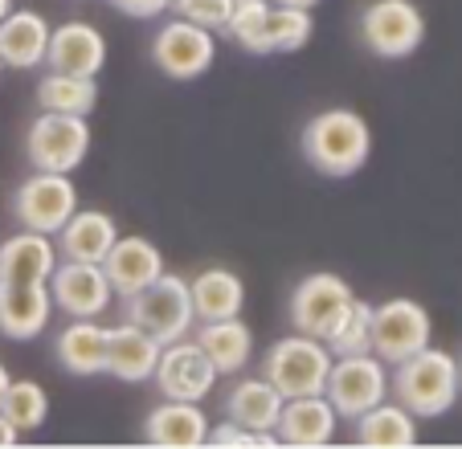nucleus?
Wrapping results in <instances>:
<instances>
[{"mask_svg": "<svg viewBox=\"0 0 462 449\" xmlns=\"http://www.w3.org/2000/svg\"><path fill=\"white\" fill-rule=\"evenodd\" d=\"M50 294H53V307L66 311L70 319H98V315H106V307L115 298L103 261H74V258L53 266Z\"/></svg>", "mask_w": 462, "mask_h": 449, "instance_id": "obj_13", "label": "nucleus"}, {"mask_svg": "<svg viewBox=\"0 0 462 449\" xmlns=\"http://www.w3.org/2000/svg\"><path fill=\"white\" fill-rule=\"evenodd\" d=\"M328 371H332V347L315 335H282L279 344L266 352V368L262 376L287 397H315L328 384Z\"/></svg>", "mask_w": 462, "mask_h": 449, "instance_id": "obj_4", "label": "nucleus"}, {"mask_svg": "<svg viewBox=\"0 0 462 449\" xmlns=\"http://www.w3.org/2000/svg\"><path fill=\"white\" fill-rule=\"evenodd\" d=\"M13 9H17V5H13V0H0V21L9 17V13H13Z\"/></svg>", "mask_w": 462, "mask_h": 449, "instance_id": "obj_37", "label": "nucleus"}, {"mask_svg": "<svg viewBox=\"0 0 462 449\" xmlns=\"http://www.w3.org/2000/svg\"><path fill=\"white\" fill-rule=\"evenodd\" d=\"M360 37L376 58L402 61L426 41V17L413 0H373L360 17Z\"/></svg>", "mask_w": 462, "mask_h": 449, "instance_id": "obj_7", "label": "nucleus"}, {"mask_svg": "<svg viewBox=\"0 0 462 449\" xmlns=\"http://www.w3.org/2000/svg\"><path fill=\"white\" fill-rule=\"evenodd\" d=\"M213 58H217V37L213 29H201L192 21L176 17L168 25H160V33L152 37V61L160 74H168L172 82H192L209 74Z\"/></svg>", "mask_w": 462, "mask_h": 449, "instance_id": "obj_8", "label": "nucleus"}, {"mask_svg": "<svg viewBox=\"0 0 462 449\" xmlns=\"http://www.w3.org/2000/svg\"><path fill=\"white\" fill-rule=\"evenodd\" d=\"M45 66L61 69V74H87L98 78V69L106 66V41L95 25L87 21H70L61 29H50V50H45Z\"/></svg>", "mask_w": 462, "mask_h": 449, "instance_id": "obj_18", "label": "nucleus"}, {"mask_svg": "<svg viewBox=\"0 0 462 449\" xmlns=\"http://www.w3.org/2000/svg\"><path fill=\"white\" fill-rule=\"evenodd\" d=\"M323 397L332 400L340 421H356L373 405L389 400V363L373 352L336 355L332 371H328V384H323Z\"/></svg>", "mask_w": 462, "mask_h": 449, "instance_id": "obj_5", "label": "nucleus"}, {"mask_svg": "<svg viewBox=\"0 0 462 449\" xmlns=\"http://www.w3.org/2000/svg\"><path fill=\"white\" fill-rule=\"evenodd\" d=\"M61 245L58 253L61 258H74V261H103L106 250L115 245L119 237V224H115L111 213H98V208H79L70 221L58 229Z\"/></svg>", "mask_w": 462, "mask_h": 449, "instance_id": "obj_23", "label": "nucleus"}, {"mask_svg": "<svg viewBox=\"0 0 462 449\" xmlns=\"http://www.w3.org/2000/svg\"><path fill=\"white\" fill-rule=\"evenodd\" d=\"M389 376V392L397 397V405H405L413 417H442L458 405L462 389H458V360L442 347H421L410 360L393 363Z\"/></svg>", "mask_w": 462, "mask_h": 449, "instance_id": "obj_2", "label": "nucleus"}, {"mask_svg": "<svg viewBox=\"0 0 462 449\" xmlns=\"http://www.w3.org/2000/svg\"><path fill=\"white\" fill-rule=\"evenodd\" d=\"M13 213L25 229L37 234H58L61 224L79 213V188L66 172H33L17 192H13Z\"/></svg>", "mask_w": 462, "mask_h": 449, "instance_id": "obj_11", "label": "nucleus"}, {"mask_svg": "<svg viewBox=\"0 0 462 449\" xmlns=\"http://www.w3.org/2000/svg\"><path fill=\"white\" fill-rule=\"evenodd\" d=\"M234 5H250V0H229V9H234Z\"/></svg>", "mask_w": 462, "mask_h": 449, "instance_id": "obj_38", "label": "nucleus"}, {"mask_svg": "<svg viewBox=\"0 0 462 449\" xmlns=\"http://www.w3.org/2000/svg\"><path fill=\"white\" fill-rule=\"evenodd\" d=\"M25 151H29V164H33L37 172H66L70 176L90 151L87 115L42 111L33 119V127H29Z\"/></svg>", "mask_w": 462, "mask_h": 449, "instance_id": "obj_6", "label": "nucleus"}, {"mask_svg": "<svg viewBox=\"0 0 462 449\" xmlns=\"http://www.w3.org/2000/svg\"><path fill=\"white\" fill-rule=\"evenodd\" d=\"M103 270H106V282H111V290L119 294V298H127V294L143 290L148 282H156L160 274H164V253H160L156 242H148V237H115V245L106 250L103 258Z\"/></svg>", "mask_w": 462, "mask_h": 449, "instance_id": "obj_15", "label": "nucleus"}, {"mask_svg": "<svg viewBox=\"0 0 462 449\" xmlns=\"http://www.w3.org/2000/svg\"><path fill=\"white\" fill-rule=\"evenodd\" d=\"M303 160L323 176H356L360 168L368 164L373 156V131L368 123L360 119L356 111L348 106H336V111L315 115L311 123L303 127Z\"/></svg>", "mask_w": 462, "mask_h": 449, "instance_id": "obj_1", "label": "nucleus"}, {"mask_svg": "<svg viewBox=\"0 0 462 449\" xmlns=\"http://www.w3.org/2000/svg\"><path fill=\"white\" fill-rule=\"evenodd\" d=\"M282 413V392L266 376L262 380H237L234 392L226 397V417L254 433H274Z\"/></svg>", "mask_w": 462, "mask_h": 449, "instance_id": "obj_27", "label": "nucleus"}, {"mask_svg": "<svg viewBox=\"0 0 462 449\" xmlns=\"http://www.w3.org/2000/svg\"><path fill=\"white\" fill-rule=\"evenodd\" d=\"M352 298L356 294L340 274H307L291 294V323H295V331L328 344L340 319L348 315Z\"/></svg>", "mask_w": 462, "mask_h": 449, "instance_id": "obj_10", "label": "nucleus"}, {"mask_svg": "<svg viewBox=\"0 0 462 449\" xmlns=\"http://www.w3.org/2000/svg\"><path fill=\"white\" fill-rule=\"evenodd\" d=\"M17 441H21V429H17V425H13L5 413H0V449H13Z\"/></svg>", "mask_w": 462, "mask_h": 449, "instance_id": "obj_34", "label": "nucleus"}, {"mask_svg": "<svg viewBox=\"0 0 462 449\" xmlns=\"http://www.w3.org/2000/svg\"><path fill=\"white\" fill-rule=\"evenodd\" d=\"M53 352L70 376H98L106 371V327L98 319H70L58 331Z\"/></svg>", "mask_w": 462, "mask_h": 449, "instance_id": "obj_22", "label": "nucleus"}, {"mask_svg": "<svg viewBox=\"0 0 462 449\" xmlns=\"http://www.w3.org/2000/svg\"><path fill=\"white\" fill-rule=\"evenodd\" d=\"M160 339L148 335L143 327L123 319L119 327H106V371L115 380L123 384H140V380H152L156 371V360H160Z\"/></svg>", "mask_w": 462, "mask_h": 449, "instance_id": "obj_19", "label": "nucleus"}, {"mask_svg": "<svg viewBox=\"0 0 462 449\" xmlns=\"http://www.w3.org/2000/svg\"><path fill=\"white\" fill-rule=\"evenodd\" d=\"M340 429V413L332 408V400L315 392V397H287L279 413V433L282 445H299V449H319L336 437Z\"/></svg>", "mask_w": 462, "mask_h": 449, "instance_id": "obj_14", "label": "nucleus"}, {"mask_svg": "<svg viewBox=\"0 0 462 449\" xmlns=\"http://www.w3.org/2000/svg\"><path fill=\"white\" fill-rule=\"evenodd\" d=\"M58 266V245L50 234L21 229L0 242V282H50Z\"/></svg>", "mask_w": 462, "mask_h": 449, "instance_id": "obj_20", "label": "nucleus"}, {"mask_svg": "<svg viewBox=\"0 0 462 449\" xmlns=\"http://www.w3.org/2000/svg\"><path fill=\"white\" fill-rule=\"evenodd\" d=\"M123 315H127V323H135V327H143L148 335H156L160 344L184 339L192 331V323H197L189 278L168 274L164 270L156 282H148L143 290L123 298Z\"/></svg>", "mask_w": 462, "mask_h": 449, "instance_id": "obj_3", "label": "nucleus"}, {"mask_svg": "<svg viewBox=\"0 0 462 449\" xmlns=\"http://www.w3.org/2000/svg\"><path fill=\"white\" fill-rule=\"evenodd\" d=\"M197 344H201V352L217 368V376H234L254 355V331L237 315H229V319H205Z\"/></svg>", "mask_w": 462, "mask_h": 449, "instance_id": "obj_24", "label": "nucleus"}, {"mask_svg": "<svg viewBox=\"0 0 462 449\" xmlns=\"http://www.w3.org/2000/svg\"><path fill=\"white\" fill-rule=\"evenodd\" d=\"M9 384H13V376H9V368L0 363V400H5V392H9Z\"/></svg>", "mask_w": 462, "mask_h": 449, "instance_id": "obj_36", "label": "nucleus"}, {"mask_svg": "<svg viewBox=\"0 0 462 449\" xmlns=\"http://www.w3.org/2000/svg\"><path fill=\"white\" fill-rule=\"evenodd\" d=\"M0 413L9 417L21 433H37L45 425V417H50V397H45V389L37 380H13L5 400H0Z\"/></svg>", "mask_w": 462, "mask_h": 449, "instance_id": "obj_30", "label": "nucleus"}, {"mask_svg": "<svg viewBox=\"0 0 462 449\" xmlns=\"http://www.w3.org/2000/svg\"><path fill=\"white\" fill-rule=\"evenodd\" d=\"M430 335L434 323L418 298H384L381 307H373V355H381L389 368L421 352Z\"/></svg>", "mask_w": 462, "mask_h": 449, "instance_id": "obj_9", "label": "nucleus"}, {"mask_svg": "<svg viewBox=\"0 0 462 449\" xmlns=\"http://www.w3.org/2000/svg\"><path fill=\"white\" fill-rule=\"evenodd\" d=\"M271 5H291V9H315L319 0H271Z\"/></svg>", "mask_w": 462, "mask_h": 449, "instance_id": "obj_35", "label": "nucleus"}, {"mask_svg": "<svg viewBox=\"0 0 462 449\" xmlns=\"http://www.w3.org/2000/svg\"><path fill=\"white\" fill-rule=\"evenodd\" d=\"M315 21L311 9H291V5H271L266 21L258 25L254 41L245 45V53H295L311 41Z\"/></svg>", "mask_w": 462, "mask_h": 449, "instance_id": "obj_28", "label": "nucleus"}, {"mask_svg": "<svg viewBox=\"0 0 462 449\" xmlns=\"http://www.w3.org/2000/svg\"><path fill=\"white\" fill-rule=\"evenodd\" d=\"M168 9L176 17L192 21V25L213 29V33H226V25H229V0H172Z\"/></svg>", "mask_w": 462, "mask_h": 449, "instance_id": "obj_32", "label": "nucleus"}, {"mask_svg": "<svg viewBox=\"0 0 462 449\" xmlns=\"http://www.w3.org/2000/svg\"><path fill=\"white\" fill-rule=\"evenodd\" d=\"M328 347H332V355L373 352V303H365V298H352L348 315H344L340 327L332 331Z\"/></svg>", "mask_w": 462, "mask_h": 449, "instance_id": "obj_31", "label": "nucleus"}, {"mask_svg": "<svg viewBox=\"0 0 462 449\" xmlns=\"http://www.w3.org/2000/svg\"><path fill=\"white\" fill-rule=\"evenodd\" d=\"M111 9H119L123 17H135V21H152L160 17V13H168V5L172 0H106Z\"/></svg>", "mask_w": 462, "mask_h": 449, "instance_id": "obj_33", "label": "nucleus"}, {"mask_svg": "<svg viewBox=\"0 0 462 449\" xmlns=\"http://www.w3.org/2000/svg\"><path fill=\"white\" fill-rule=\"evenodd\" d=\"M209 417L201 413V400H168L156 405L143 421V441L156 449H197L205 445Z\"/></svg>", "mask_w": 462, "mask_h": 449, "instance_id": "obj_17", "label": "nucleus"}, {"mask_svg": "<svg viewBox=\"0 0 462 449\" xmlns=\"http://www.w3.org/2000/svg\"><path fill=\"white\" fill-rule=\"evenodd\" d=\"M152 384H156L168 400H205L217 389V368L209 363V355L201 352L197 339L184 335V339H172V344L160 347Z\"/></svg>", "mask_w": 462, "mask_h": 449, "instance_id": "obj_12", "label": "nucleus"}, {"mask_svg": "<svg viewBox=\"0 0 462 449\" xmlns=\"http://www.w3.org/2000/svg\"><path fill=\"white\" fill-rule=\"evenodd\" d=\"M0 69H5V61H0Z\"/></svg>", "mask_w": 462, "mask_h": 449, "instance_id": "obj_40", "label": "nucleus"}, {"mask_svg": "<svg viewBox=\"0 0 462 449\" xmlns=\"http://www.w3.org/2000/svg\"><path fill=\"white\" fill-rule=\"evenodd\" d=\"M53 294L50 282H0V335L37 339L50 327Z\"/></svg>", "mask_w": 462, "mask_h": 449, "instance_id": "obj_16", "label": "nucleus"}, {"mask_svg": "<svg viewBox=\"0 0 462 449\" xmlns=\"http://www.w3.org/2000/svg\"><path fill=\"white\" fill-rule=\"evenodd\" d=\"M37 106L42 111H61V115H90L98 106V78L50 69L37 82Z\"/></svg>", "mask_w": 462, "mask_h": 449, "instance_id": "obj_29", "label": "nucleus"}, {"mask_svg": "<svg viewBox=\"0 0 462 449\" xmlns=\"http://www.w3.org/2000/svg\"><path fill=\"white\" fill-rule=\"evenodd\" d=\"M192 294V311L197 319H229V315H242L245 307V282L226 266H209L189 282Z\"/></svg>", "mask_w": 462, "mask_h": 449, "instance_id": "obj_26", "label": "nucleus"}, {"mask_svg": "<svg viewBox=\"0 0 462 449\" xmlns=\"http://www.w3.org/2000/svg\"><path fill=\"white\" fill-rule=\"evenodd\" d=\"M458 389H462V360H458Z\"/></svg>", "mask_w": 462, "mask_h": 449, "instance_id": "obj_39", "label": "nucleus"}, {"mask_svg": "<svg viewBox=\"0 0 462 449\" xmlns=\"http://www.w3.org/2000/svg\"><path fill=\"white\" fill-rule=\"evenodd\" d=\"M356 441L368 449H410L418 445V417L397 400H381L356 417Z\"/></svg>", "mask_w": 462, "mask_h": 449, "instance_id": "obj_25", "label": "nucleus"}, {"mask_svg": "<svg viewBox=\"0 0 462 449\" xmlns=\"http://www.w3.org/2000/svg\"><path fill=\"white\" fill-rule=\"evenodd\" d=\"M50 50V21L33 9H13L0 21V61L9 69H33Z\"/></svg>", "mask_w": 462, "mask_h": 449, "instance_id": "obj_21", "label": "nucleus"}]
</instances>
